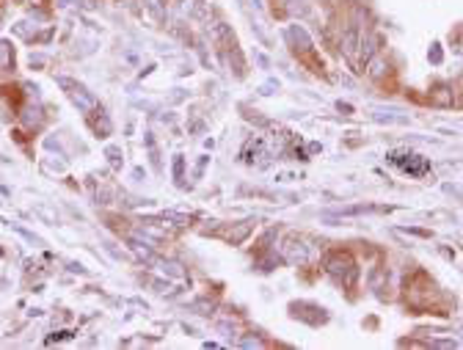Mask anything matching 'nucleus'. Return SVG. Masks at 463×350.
Here are the masks:
<instances>
[{"label":"nucleus","instance_id":"nucleus-1","mask_svg":"<svg viewBox=\"0 0 463 350\" xmlns=\"http://www.w3.org/2000/svg\"><path fill=\"white\" fill-rule=\"evenodd\" d=\"M392 160L397 163V166L405 168L408 174H416V176H419L422 171L428 168V163H425V160H416V154H397V152H394V154H392Z\"/></svg>","mask_w":463,"mask_h":350}]
</instances>
